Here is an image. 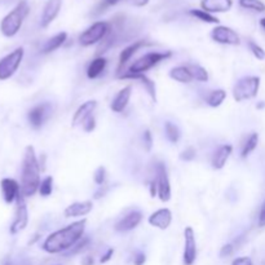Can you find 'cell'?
<instances>
[{
	"mask_svg": "<svg viewBox=\"0 0 265 265\" xmlns=\"http://www.w3.org/2000/svg\"><path fill=\"white\" fill-rule=\"evenodd\" d=\"M86 225L87 220L82 219L69 224L62 229L51 233L43 242V250L48 254H61V252L65 254L84 237Z\"/></svg>",
	"mask_w": 265,
	"mask_h": 265,
	"instance_id": "cell-1",
	"label": "cell"
},
{
	"mask_svg": "<svg viewBox=\"0 0 265 265\" xmlns=\"http://www.w3.org/2000/svg\"><path fill=\"white\" fill-rule=\"evenodd\" d=\"M40 164L34 147H26L21 171V193L23 197H33L40 185Z\"/></svg>",
	"mask_w": 265,
	"mask_h": 265,
	"instance_id": "cell-2",
	"label": "cell"
},
{
	"mask_svg": "<svg viewBox=\"0 0 265 265\" xmlns=\"http://www.w3.org/2000/svg\"><path fill=\"white\" fill-rule=\"evenodd\" d=\"M29 12H30V7L26 3L25 0L19 2L0 22V31L7 38H13L17 35L21 26H22L23 21L28 17Z\"/></svg>",
	"mask_w": 265,
	"mask_h": 265,
	"instance_id": "cell-3",
	"label": "cell"
},
{
	"mask_svg": "<svg viewBox=\"0 0 265 265\" xmlns=\"http://www.w3.org/2000/svg\"><path fill=\"white\" fill-rule=\"evenodd\" d=\"M260 88V78L255 75L242 77L235 82L233 87V99L237 103H243L246 100L255 99Z\"/></svg>",
	"mask_w": 265,
	"mask_h": 265,
	"instance_id": "cell-4",
	"label": "cell"
},
{
	"mask_svg": "<svg viewBox=\"0 0 265 265\" xmlns=\"http://www.w3.org/2000/svg\"><path fill=\"white\" fill-rule=\"evenodd\" d=\"M170 57H172L171 51L145 53L144 56H141L137 60L133 61V64L131 65L127 73H131V74H145V73L149 71L150 69L157 66L159 62H162V61L167 60V58Z\"/></svg>",
	"mask_w": 265,
	"mask_h": 265,
	"instance_id": "cell-5",
	"label": "cell"
},
{
	"mask_svg": "<svg viewBox=\"0 0 265 265\" xmlns=\"http://www.w3.org/2000/svg\"><path fill=\"white\" fill-rule=\"evenodd\" d=\"M110 30V23L105 21H97L93 25L89 26L87 30L80 34L79 43L83 47H91L93 44H99Z\"/></svg>",
	"mask_w": 265,
	"mask_h": 265,
	"instance_id": "cell-6",
	"label": "cell"
},
{
	"mask_svg": "<svg viewBox=\"0 0 265 265\" xmlns=\"http://www.w3.org/2000/svg\"><path fill=\"white\" fill-rule=\"evenodd\" d=\"M23 56H25V50L22 47H18L0 60V80H7L13 77L22 62Z\"/></svg>",
	"mask_w": 265,
	"mask_h": 265,
	"instance_id": "cell-7",
	"label": "cell"
},
{
	"mask_svg": "<svg viewBox=\"0 0 265 265\" xmlns=\"http://www.w3.org/2000/svg\"><path fill=\"white\" fill-rule=\"evenodd\" d=\"M155 181L158 188V198L162 202H168L171 199V182H170L168 172L164 163H157L155 167Z\"/></svg>",
	"mask_w": 265,
	"mask_h": 265,
	"instance_id": "cell-8",
	"label": "cell"
},
{
	"mask_svg": "<svg viewBox=\"0 0 265 265\" xmlns=\"http://www.w3.org/2000/svg\"><path fill=\"white\" fill-rule=\"evenodd\" d=\"M17 208H16V216H14V220L11 225V234H17V233L22 232L29 224V211L28 206H26L25 197L21 193L17 198Z\"/></svg>",
	"mask_w": 265,
	"mask_h": 265,
	"instance_id": "cell-9",
	"label": "cell"
},
{
	"mask_svg": "<svg viewBox=\"0 0 265 265\" xmlns=\"http://www.w3.org/2000/svg\"><path fill=\"white\" fill-rule=\"evenodd\" d=\"M53 106L50 103H43L40 105L34 106L33 109H30L28 113V119L29 123L31 125V127L38 130V128H42L45 122L50 119V116L52 115Z\"/></svg>",
	"mask_w": 265,
	"mask_h": 265,
	"instance_id": "cell-10",
	"label": "cell"
},
{
	"mask_svg": "<svg viewBox=\"0 0 265 265\" xmlns=\"http://www.w3.org/2000/svg\"><path fill=\"white\" fill-rule=\"evenodd\" d=\"M211 39L219 44L225 45H239L240 38L233 29L228 26H215L211 31Z\"/></svg>",
	"mask_w": 265,
	"mask_h": 265,
	"instance_id": "cell-11",
	"label": "cell"
},
{
	"mask_svg": "<svg viewBox=\"0 0 265 265\" xmlns=\"http://www.w3.org/2000/svg\"><path fill=\"white\" fill-rule=\"evenodd\" d=\"M197 259V240L191 227H186L184 230V255L182 261L185 265H193Z\"/></svg>",
	"mask_w": 265,
	"mask_h": 265,
	"instance_id": "cell-12",
	"label": "cell"
},
{
	"mask_svg": "<svg viewBox=\"0 0 265 265\" xmlns=\"http://www.w3.org/2000/svg\"><path fill=\"white\" fill-rule=\"evenodd\" d=\"M119 79L122 80H137L141 86L144 87L147 93L149 94L150 99L153 100V103H157V86L155 83L150 79L149 77H147L145 74H131V73H126V74L119 75Z\"/></svg>",
	"mask_w": 265,
	"mask_h": 265,
	"instance_id": "cell-13",
	"label": "cell"
},
{
	"mask_svg": "<svg viewBox=\"0 0 265 265\" xmlns=\"http://www.w3.org/2000/svg\"><path fill=\"white\" fill-rule=\"evenodd\" d=\"M97 108V101L96 100H88L84 104L79 106V108L75 110L74 115L71 119V126L73 127H78V126H83L84 122L92 116L93 111Z\"/></svg>",
	"mask_w": 265,
	"mask_h": 265,
	"instance_id": "cell-14",
	"label": "cell"
},
{
	"mask_svg": "<svg viewBox=\"0 0 265 265\" xmlns=\"http://www.w3.org/2000/svg\"><path fill=\"white\" fill-rule=\"evenodd\" d=\"M148 223L152 225V227L157 228L160 230L168 229L170 225L172 223V212L170 208H159L155 212H153L152 215L148 219Z\"/></svg>",
	"mask_w": 265,
	"mask_h": 265,
	"instance_id": "cell-15",
	"label": "cell"
},
{
	"mask_svg": "<svg viewBox=\"0 0 265 265\" xmlns=\"http://www.w3.org/2000/svg\"><path fill=\"white\" fill-rule=\"evenodd\" d=\"M142 220V212L141 211H131L127 215L123 216L118 223L114 225V229L116 232H130L133 230L135 228L138 227V224Z\"/></svg>",
	"mask_w": 265,
	"mask_h": 265,
	"instance_id": "cell-16",
	"label": "cell"
},
{
	"mask_svg": "<svg viewBox=\"0 0 265 265\" xmlns=\"http://www.w3.org/2000/svg\"><path fill=\"white\" fill-rule=\"evenodd\" d=\"M0 186H2V194H3L4 201L8 205L17 201L18 196L21 194V185H18V182L11 177H6V179L2 180Z\"/></svg>",
	"mask_w": 265,
	"mask_h": 265,
	"instance_id": "cell-17",
	"label": "cell"
},
{
	"mask_svg": "<svg viewBox=\"0 0 265 265\" xmlns=\"http://www.w3.org/2000/svg\"><path fill=\"white\" fill-rule=\"evenodd\" d=\"M148 45H152V43H149L148 40H137V42L132 43V44L127 45L126 48H123L121 53H119V60H118V67H116V73H121L122 69L126 66L128 61L132 58V56L135 55L137 51H140L141 48L148 47Z\"/></svg>",
	"mask_w": 265,
	"mask_h": 265,
	"instance_id": "cell-18",
	"label": "cell"
},
{
	"mask_svg": "<svg viewBox=\"0 0 265 265\" xmlns=\"http://www.w3.org/2000/svg\"><path fill=\"white\" fill-rule=\"evenodd\" d=\"M62 0H48L47 4L43 8L42 18H40V25L42 28H47L56 19V17L60 13Z\"/></svg>",
	"mask_w": 265,
	"mask_h": 265,
	"instance_id": "cell-19",
	"label": "cell"
},
{
	"mask_svg": "<svg viewBox=\"0 0 265 265\" xmlns=\"http://www.w3.org/2000/svg\"><path fill=\"white\" fill-rule=\"evenodd\" d=\"M93 208V202L92 201H83V202H74L71 205L67 206L64 210L65 218H82L87 216Z\"/></svg>",
	"mask_w": 265,
	"mask_h": 265,
	"instance_id": "cell-20",
	"label": "cell"
},
{
	"mask_svg": "<svg viewBox=\"0 0 265 265\" xmlns=\"http://www.w3.org/2000/svg\"><path fill=\"white\" fill-rule=\"evenodd\" d=\"M131 96H132V87L126 86L125 88H122L121 91L115 94L113 101H111V110H113L114 113H123V111L126 110V108L128 106Z\"/></svg>",
	"mask_w": 265,
	"mask_h": 265,
	"instance_id": "cell-21",
	"label": "cell"
},
{
	"mask_svg": "<svg viewBox=\"0 0 265 265\" xmlns=\"http://www.w3.org/2000/svg\"><path fill=\"white\" fill-rule=\"evenodd\" d=\"M233 153V147L229 144H224L219 147V149L213 153L212 159H211V164H212L213 170H223L227 164L228 159L230 158Z\"/></svg>",
	"mask_w": 265,
	"mask_h": 265,
	"instance_id": "cell-22",
	"label": "cell"
},
{
	"mask_svg": "<svg viewBox=\"0 0 265 265\" xmlns=\"http://www.w3.org/2000/svg\"><path fill=\"white\" fill-rule=\"evenodd\" d=\"M201 7L208 13H224L232 9L233 0H202Z\"/></svg>",
	"mask_w": 265,
	"mask_h": 265,
	"instance_id": "cell-23",
	"label": "cell"
},
{
	"mask_svg": "<svg viewBox=\"0 0 265 265\" xmlns=\"http://www.w3.org/2000/svg\"><path fill=\"white\" fill-rule=\"evenodd\" d=\"M170 78L174 79L175 82L181 84H188L193 82V75H191L190 70H189L188 65H180V66H175L170 70Z\"/></svg>",
	"mask_w": 265,
	"mask_h": 265,
	"instance_id": "cell-24",
	"label": "cell"
},
{
	"mask_svg": "<svg viewBox=\"0 0 265 265\" xmlns=\"http://www.w3.org/2000/svg\"><path fill=\"white\" fill-rule=\"evenodd\" d=\"M67 40V33L62 31V33L56 34L55 36H52L51 39H48L45 44L43 45L42 53L43 55H48V53H52L55 51H57L61 45H64V43Z\"/></svg>",
	"mask_w": 265,
	"mask_h": 265,
	"instance_id": "cell-25",
	"label": "cell"
},
{
	"mask_svg": "<svg viewBox=\"0 0 265 265\" xmlns=\"http://www.w3.org/2000/svg\"><path fill=\"white\" fill-rule=\"evenodd\" d=\"M108 61L105 57H96L91 61V64L87 67V77L89 79H96L103 74L106 69Z\"/></svg>",
	"mask_w": 265,
	"mask_h": 265,
	"instance_id": "cell-26",
	"label": "cell"
},
{
	"mask_svg": "<svg viewBox=\"0 0 265 265\" xmlns=\"http://www.w3.org/2000/svg\"><path fill=\"white\" fill-rule=\"evenodd\" d=\"M227 99V91L225 89H213L206 96V103L211 108H219Z\"/></svg>",
	"mask_w": 265,
	"mask_h": 265,
	"instance_id": "cell-27",
	"label": "cell"
},
{
	"mask_svg": "<svg viewBox=\"0 0 265 265\" xmlns=\"http://www.w3.org/2000/svg\"><path fill=\"white\" fill-rule=\"evenodd\" d=\"M257 144H259V135H257L256 132H252L251 135L247 137L246 142L243 144L242 152H240V157H242L243 159L249 157V155L251 154L255 149H256Z\"/></svg>",
	"mask_w": 265,
	"mask_h": 265,
	"instance_id": "cell-28",
	"label": "cell"
},
{
	"mask_svg": "<svg viewBox=\"0 0 265 265\" xmlns=\"http://www.w3.org/2000/svg\"><path fill=\"white\" fill-rule=\"evenodd\" d=\"M189 70H190L191 75H193V79L197 80V82H202V83H206L210 79V75H208V71L201 65L197 64H191L188 65Z\"/></svg>",
	"mask_w": 265,
	"mask_h": 265,
	"instance_id": "cell-29",
	"label": "cell"
},
{
	"mask_svg": "<svg viewBox=\"0 0 265 265\" xmlns=\"http://www.w3.org/2000/svg\"><path fill=\"white\" fill-rule=\"evenodd\" d=\"M189 14L193 17H196L197 19L202 21V22H206V23H219L220 22V19L218 17H215L213 14L208 13V12L203 11V9H190L189 11Z\"/></svg>",
	"mask_w": 265,
	"mask_h": 265,
	"instance_id": "cell-30",
	"label": "cell"
},
{
	"mask_svg": "<svg viewBox=\"0 0 265 265\" xmlns=\"http://www.w3.org/2000/svg\"><path fill=\"white\" fill-rule=\"evenodd\" d=\"M164 132H166V136L167 138H168V141L170 142H172V144L179 142L180 137H181V131H180V128L170 121H167L166 123H164Z\"/></svg>",
	"mask_w": 265,
	"mask_h": 265,
	"instance_id": "cell-31",
	"label": "cell"
},
{
	"mask_svg": "<svg viewBox=\"0 0 265 265\" xmlns=\"http://www.w3.org/2000/svg\"><path fill=\"white\" fill-rule=\"evenodd\" d=\"M89 243H91V238L89 237H86V235H84L83 238H82V239L79 240V242L77 243V245H75L74 247H71V249L69 250V251H66L65 252V256H74V255H78L79 254V252H82L83 251V250H86L87 247H88V245Z\"/></svg>",
	"mask_w": 265,
	"mask_h": 265,
	"instance_id": "cell-32",
	"label": "cell"
},
{
	"mask_svg": "<svg viewBox=\"0 0 265 265\" xmlns=\"http://www.w3.org/2000/svg\"><path fill=\"white\" fill-rule=\"evenodd\" d=\"M239 6L255 12H265V4L261 0H239Z\"/></svg>",
	"mask_w": 265,
	"mask_h": 265,
	"instance_id": "cell-33",
	"label": "cell"
},
{
	"mask_svg": "<svg viewBox=\"0 0 265 265\" xmlns=\"http://www.w3.org/2000/svg\"><path fill=\"white\" fill-rule=\"evenodd\" d=\"M39 194L42 197H50L53 191V177L47 176L42 180L39 185Z\"/></svg>",
	"mask_w": 265,
	"mask_h": 265,
	"instance_id": "cell-34",
	"label": "cell"
},
{
	"mask_svg": "<svg viewBox=\"0 0 265 265\" xmlns=\"http://www.w3.org/2000/svg\"><path fill=\"white\" fill-rule=\"evenodd\" d=\"M247 45H249V50L251 51V53L255 56V58H257V60H260V61L264 60L265 51L262 50V48L257 44V43H255L254 40H249V42H247Z\"/></svg>",
	"mask_w": 265,
	"mask_h": 265,
	"instance_id": "cell-35",
	"label": "cell"
},
{
	"mask_svg": "<svg viewBox=\"0 0 265 265\" xmlns=\"http://www.w3.org/2000/svg\"><path fill=\"white\" fill-rule=\"evenodd\" d=\"M93 181L96 182L99 186H103L105 185V181H106V168L103 166H100L99 168L94 171L93 175Z\"/></svg>",
	"mask_w": 265,
	"mask_h": 265,
	"instance_id": "cell-36",
	"label": "cell"
},
{
	"mask_svg": "<svg viewBox=\"0 0 265 265\" xmlns=\"http://www.w3.org/2000/svg\"><path fill=\"white\" fill-rule=\"evenodd\" d=\"M197 157V150L193 147L186 148L185 150H182L181 154H180V159L184 160V162H191V160L196 159Z\"/></svg>",
	"mask_w": 265,
	"mask_h": 265,
	"instance_id": "cell-37",
	"label": "cell"
},
{
	"mask_svg": "<svg viewBox=\"0 0 265 265\" xmlns=\"http://www.w3.org/2000/svg\"><path fill=\"white\" fill-rule=\"evenodd\" d=\"M142 142H144L145 150H147V152H150L153 148V136L149 130L145 131L144 135H142Z\"/></svg>",
	"mask_w": 265,
	"mask_h": 265,
	"instance_id": "cell-38",
	"label": "cell"
},
{
	"mask_svg": "<svg viewBox=\"0 0 265 265\" xmlns=\"http://www.w3.org/2000/svg\"><path fill=\"white\" fill-rule=\"evenodd\" d=\"M234 252V245L233 243H227V245H224L220 250V257H228L230 255H233Z\"/></svg>",
	"mask_w": 265,
	"mask_h": 265,
	"instance_id": "cell-39",
	"label": "cell"
},
{
	"mask_svg": "<svg viewBox=\"0 0 265 265\" xmlns=\"http://www.w3.org/2000/svg\"><path fill=\"white\" fill-rule=\"evenodd\" d=\"M94 128H96V119L92 115L83 123V130L86 132H92V131H94Z\"/></svg>",
	"mask_w": 265,
	"mask_h": 265,
	"instance_id": "cell-40",
	"label": "cell"
},
{
	"mask_svg": "<svg viewBox=\"0 0 265 265\" xmlns=\"http://www.w3.org/2000/svg\"><path fill=\"white\" fill-rule=\"evenodd\" d=\"M232 265H254V262H252L251 257L240 256V257H237V259L233 260Z\"/></svg>",
	"mask_w": 265,
	"mask_h": 265,
	"instance_id": "cell-41",
	"label": "cell"
},
{
	"mask_svg": "<svg viewBox=\"0 0 265 265\" xmlns=\"http://www.w3.org/2000/svg\"><path fill=\"white\" fill-rule=\"evenodd\" d=\"M145 261H147V255L144 252H136L135 257H133L135 265H144Z\"/></svg>",
	"mask_w": 265,
	"mask_h": 265,
	"instance_id": "cell-42",
	"label": "cell"
},
{
	"mask_svg": "<svg viewBox=\"0 0 265 265\" xmlns=\"http://www.w3.org/2000/svg\"><path fill=\"white\" fill-rule=\"evenodd\" d=\"M113 255H114V249H109L108 251H106L105 254L101 256V259H100V262H101V264H105V262H108L109 260L113 257Z\"/></svg>",
	"mask_w": 265,
	"mask_h": 265,
	"instance_id": "cell-43",
	"label": "cell"
},
{
	"mask_svg": "<svg viewBox=\"0 0 265 265\" xmlns=\"http://www.w3.org/2000/svg\"><path fill=\"white\" fill-rule=\"evenodd\" d=\"M259 227H265V201L262 202L259 213Z\"/></svg>",
	"mask_w": 265,
	"mask_h": 265,
	"instance_id": "cell-44",
	"label": "cell"
},
{
	"mask_svg": "<svg viewBox=\"0 0 265 265\" xmlns=\"http://www.w3.org/2000/svg\"><path fill=\"white\" fill-rule=\"evenodd\" d=\"M126 2L133 7H145L148 6V3H149L150 0H126Z\"/></svg>",
	"mask_w": 265,
	"mask_h": 265,
	"instance_id": "cell-45",
	"label": "cell"
},
{
	"mask_svg": "<svg viewBox=\"0 0 265 265\" xmlns=\"http://www.w3.org/2000/svg\"><path fill=\"white\" fill-rule=\"evenodd\" d=\"M106 191H108V188H106V185L100 186L99 190H97L96 193H94V197H93V198H94V199H100V198H101V197L105 196Z\"/></svg>",
	"mask_w": 265,
	"mask_h": 265,
	"instance_id": "cell-46",
	"label": "cell"
},
{
	"mask_svg": "<svg viewBox=\"0 0 265 265\" xmlns=\"http://www.w3.org/2000/svg\"><path fill=\"white\" fill-rule=\"evenodd\" d=\"M94 264V260L92 256H86L83 257V260H82V265H93Z\"/></svg>",
	"mask_w": 265,
	"mask_h": 265,
	"instance_id": "cell-47",
	"label": "cell"
},
{
	"mask_svg": "<svg viewBox=\"0 0 265 265\" xmlns=\"http://www.w3.org/2000/svg\"><path fill=\"white\" fill-rule=\"evenodd\" d=\"M118 2L119 0H104V4H105L106 7H110V6H115Z\"/></svg>",
	"mask_w": 265,
	"mask_h": 265,
	"instance_id": "cell-48",
	"label": "cell"
},
{
	"mask_svg": "<svg viewBox=\"0 0 265 265\" xmlns=\"http://www.w3.org/2000/svg\"><path fill=\"white\" fill-rule=\"evenodd\" d=\"M260 25H261L262 29H265V17H264V18L260 19Z\"/></svg>",
	"mask_w": 265,
	"mask_h": 265,
	"instance_id": "cell-49",
	"label": "cell"
},
{
	"mask_svg": "<svg viewBox=\"0 0 265 265\" xmlns=\"http://www.w3.org/2000/svg\"><path fill=\"white\" fill-rule=\"evenodd\" d=\"M264 106H265V104L261 103V104H259V105H257L256 108H257V109H262V108H264Z\"/></svg>",
	"mask_w": 265,
	"mask_h": 265,
	"instance_id": "cell-50",
	"label": "cell"
},
{
	"mask_svg": "<svg viewBox=\"0 0 265 265\" xmlns=\"http://www.w3.org/2000/svg\"><path fill=\"white\" fill-rule=\"evenodd\" d=\"M21 265H30V264H29V262H23V264H21Z\"/></svg>",
	"mask_w": 265,
	"mask_h": 265,
	"instance_id": "cell-51",
	"label": "cell"
}]
</instances>
